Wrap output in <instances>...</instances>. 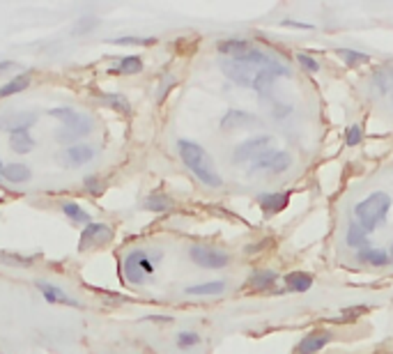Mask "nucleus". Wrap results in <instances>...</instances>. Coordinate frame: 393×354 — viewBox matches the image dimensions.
I'll use <instances>...</instances> for the list:
<instances>
[{
  "label": "nucleus",
  "instance_id": "1",
  "mask_svg": "<svg viewBox=\"0 0 393 354\" xmlns=\"http://www.w3.org/2000/svg\"><path fill=\"white\" fill-rule=\"evenodd\" d=\"M177 149H179L182 161L186 163V168H189L191 173L203 182V185L212 187V189H219L221 185H223V182H221V175L216 173V168H214L212 156L207 154L205 147H200L198 143H193V140L182 138L177 143Z\"/></svg>",
  "mask_w": 393,
  "mask_h": 354
},
{
  "label": "nucleus",
  "instance_id": "2",
  "mask_svg": "<svg viewBox=\"0 0 393 354\" xmlns=\"http://www.w3.org/2000/svg\"><path fill=\"white\" fill-rule=\"evenodd\" d=\"M276 60L272 56L262 51H248L244 58H237V60H223L221 67H223L225 76L237 85H244V87H253V81L258 76V72L262 67L272 65Z\"/></svg>",
  "mask_w": 393,
  "mask_h": 354
},
{
  "label": "nucleus",
  "instance_id": "3",
  "mask_svg": "<svg viewBox=\"0 0 393 354\" xmlns=\"http://www.w3.org/2000/svg\"><path fill=\"white\" fill-rule=\"evenodd\" d=\"M389 209H391V196L384 191H375V194L365 196L361 202H356L354 221L363 233H372L375 228L382 226V221L386 219Z\"/></svg>",
  "mask_w": 393,
  "mask_h": 354
},
{
  "label": "nucleus",
  "instance_id": "4",
  "mask_svg": "<svg viewBox=\"0 0 393 354\" xmlns=\"http://www.w3.org/2000/svg\"><path fill=\"white\" fill-rule=\"evenodd\" d=\"M48 115H51V118H58L62 122V129L58 132L60 143H69V145H72V140L81 138V136H88L92 132V120H90V115L74 111V108H65V106L51 108Z\"/></svg>",
  "mask_w": 393,
  "mask_h": 354
},
{
  "label": "nucleus",
  "instance_id": "5",
  "mask_svg": "<svg viewBox=\"0 0 393 354\" xmlns=\"http://www.w3.org/2000/svg\"><path fill=\"white\" fill-rule=\"evenodd\" d=\"M122 274H124V281H129L134 285L145 283V278L154 274V262H152L148 251H143V249L129 251L122 260Z\"/></svg>",
  "mask_w": 393,
  "mask_h": 354
},
{
  "label": "nucleus",
  "instance_id": "6",
  "mask_svg": "<svg viewBox=\"0 0 393 354\" xmlns=\"http://www.w3.org/2000/svg\"><path fill=\"white\" fill-rule=\"evenodd\" d=\"M292 166V156L283 149H269L260 156L258 161H253V168L251 173L258 175V173H267V175H279L283 170H288Z\"/></svg>",
  "mask_w": 393,
  "mask_h": 354
},
{
  "label": "nucleus",
  "instance_id": "7",
  "mask_svg": "<svg viewBox=\"0 0 393 354\" xmlns=\"http://www.w3.org/2000/svg\"><path fill=\"white\" fill-rule=\"evenodd\" d=\"M272 136H255V138H248L244 143H239L234 147L232 159L237 163H246V161H258L262 154L272 149Z\"/></svg>",
  "mask_w": 393,
  "mask_h": 354
},
{
  "label": "nucleus",
  "instance_id": "8",
  "mask_svg": "<svg viewBox=\"0 0 393 354\" xmlns=\"http://www.w3.org/2000/svg\"><path fill=\"white\" fill-rule=\"evenodd\" d=\"M189 258L191 262H196L198 267H205V269H223L225 264L230 262V256H228L225 251H219L212 247H191Z\"/></svg>",
  "mask_w": 393,
  "mask_h": 354
},
{
  "label": "nucleus",
  "instance_id": "9",
  "mask_svg": "<svg viewBox=\"0 0 393 354\" xmlns=\"http://www.w3.org/2000/svg\"><path fill=\"white\" fill-rule=\"evenodd\" d=\"M110 237H113V230H110L106 223H97L92 221L90 226L83 228L81 233V242H79V249L81 251H88V249H97L101 244H106Z\"/></svg>",
  "mask_w": 393,
  "mask_h": 354
},
{
  "label": "nucleus",
  "instance_id": "10",
  "mask_svg": "<svg viewBox=\"0 0 393 354\" xmlns=\"http://www.w3.org/2000/svg\"><path fill=\"white\" fill-rule=\"evenodd\" d=\"M92 159H94V149L90 145H85V143H81V145H69L58 154L60 166H65V168L85 166V163L92 161Z\"/></svg>",
  "mask_w": 393,
  "mask_h": 354
},
{
  "label": "nucleus",
  "instance_id": "11",
  "mask_svg": "<svg viewBox=\"0 0 393 354\" xmlns=\"http://www.w3.org/2000/svg\"><path fill=\"white\" fill-rule=\"evenodd\" d=\"M288 74H290L288 67H283L281 63H272V65L262 67V70L258 72V76H255V81H253V87L260 94H269L274 81H279L281 76H288Z\"/></svg>",
  "mask_w": 393,
  "mask_h": 354
},
{
  "label": "nucleus",
  "instance_id": "12",
  "mask_svg": "<svg viewBox=\"0 0 393 354\" xmlns=\"http://www.w3.org/2000/svg\"><path fill=\"white\" fill-rule=\"evenodd\" d=\"M34 122H37V115L34 113H10V115H3V118H0V129L12 136V134L28 132Z\"/></svg>",
  "mask_w": 393,
  "mask_h": 354
},
{
  "label": "nucleus",
  "instance_id": "13",
  "mask_svg": "<svg viewBox=\"0 0 393 354\" xmlns=\"http://www.w3.org/2000/svg\"><path fill=\"white\" fill-rule=\"evenodd\" d=\"M39 288V292L44 295V299L48 304H62V306H74V309H79V299H74L72 295H67L65 290L58 288V285L53 283H46V281H37L34 283Z\"/></svg>",
  "mask_w": 393,
  "mask_h": 354
},
{
  "label": "nucleus",
  "instance_id": "14",
  "mask_svg": "<svg viewBox=\"0 0 393 354\" xmlns=\"http://www.w3.org/2000/svg\"><path fill=\"white\" fill-rule=\"evenodd\" d=\"M329 340H331V331H327V329L310 331L308 336H303L301 343L296 345V352L299 354H317L329 345Z\"/></svg>",
  "mask_w": 393,
  "mask_h": 354
},
{
  "label": "nucleus",
  "instance_id": "15",
  "mask_svg": "<svg viewBox=\"0 0 393 354\" xmlns=\"http://www.w3.org/2000/svg\"><path fill=\"white\" fill-rule=\"evenodd\" d=\"M219 53L228 56V60H237V58H244L248 51H253V44L248 39H239V37H232V39H223V42L216 44Z\"/></svg>",
  "mask_w": 393,
  "mask_h": 354
},
{
  "label": "nucleus",
  "instance_id": "16",
  "mask_svg": "<svg viewBox=\"0 0 393 354\" xmlns=\"http://www.w3.org/2000/svg\"><path fill=\"white\" fill-rule=\"evenodd\" d=\"M255 122V115L246 113V111H237V108H230L223 118H221V129L228 132V129H241L246 125H253Z\"/></svg>",
  "mask_w": 393,
  "mask_h": 354
},
{
  "label": "nucleus",
  "instance_id": "17",
  "mask_svg": "<svg viewBox=\"0 0 393 354\" xmlns=\"http://www.w3.org/2000/svg\"><path fill=\"white\" fill-rule=\"evenodd\" d=\"M288 202H290V194H267V196H260V207H262V212H265L267 216L283 212V209L288 207Z\"/></svg>",
  "mask_w": 393,
  "mask_h": 354
},
{
  "label": "nucleus",
  "instance_id": "18",
  "mask_svg": "<svg viewBox=\"0 0 393 354\" xmlns=\"http://www.w3.org/2000/svg\"><path fill=\"white\" fill-rule=\"evenodd\" d=\"M0 175H3L7 182H12V185H23V182H28L32 177L30 168H28L26 163H10V166L3 168Z\"/></svg>",
  "mask_w": 393,
  "mask_h": 354
},
{
  "label": "nucleus",
  "instance_id": "19",
  "mask_svg": "<svg viewBox=\"0 0 393 354\" xmlns=\"http://www.w3.org/2000/svg\"><path fill=\"white\" fill-rule=\"evenodd\" d=\"M143 70V60L138 56H124L122 60H117L115 67H110L108 74H127V76H131V74H141Z\"/></svg>",
  "mask_w": 393,
  "mask_h": 354
},
{
  "label": "nucleus",
  "instance_id": "20",
  "mask_svg": "<svg viewBox=\"0 0 393 354\" xmlns=\"http://www.w3.org/2000/svg\"><path fill=\"white\" fill-rule=\"evenodd\" d=\"M279 281V274L276 271H253L251 278H248V288L251 290H267Z\"/></svg>",
  "mask_w": 393,
  "mask_h": 354
},
{
  "label": "nucleus",
  "instance_id": "21",
  "mask_svg": "<svg viewBox=\"0 0 393 354\" xmlns=\"http://www.w3.org/2000/svg\"><path fill=\"white\" fill-rule=\"evenodd\" d=\"M28 85H30V74H17L10 83H5L3 87H0V99H7L17 92H23Z\"/></svg>",
  "mask_w": 393,
  "mask_h": 354
},
{
  "label": "nucleus",
  "instance_id": "22",
  "mask_svg": "<svg viewBox=\"0 0 393 354\" xmlns=\"http://www.w3.org/2000/svg\"><path fill=\"white\" fill-rule=\"evenodd\" d=\"M345 244H347L350 249H356V253H359V251H363L365 247H368V240H365V233L356 226V221H352L350 226H347V235H345Z\"/></svg>",
  "mask_w": 393,
  "mask_h": 354
},
{
  "label": "nucleus",
  "instance_id": "23",
  "mask_svg": "<svg viewBox=\"0 0 393 354\" xmlns=\"http://www.w3.org/2000/svg\"><path fill=\"white\" fill-rule=\"evenodd\" d=\"M356 258L365 264H370V267H386V264L391 262L389 253H384V251H372V249H363L359 251Z\"/></svg>",
  "mask_w": 393,
  "mask_h": 354
},
{
  "label": "nucleus",
  "instance_id": "24",
  "mask_svg": "<svg viewBox=\"0 0 393 354\" xmlns=\"http://www.w3.org/2000/svg\"><path fill=\"white\" fill-rule=\"evenodd\" d=\"M223 290H225L223 281H210V283H200V285H191V288H186V295L210 297V295H221Z\"/></svg>",
  "mask_w": 393,
  "mask_h": 354
},
{
  "label": "nucleus",
  "instance_id": "25",
  "mask_svg": "<svg viewBox=\"0 0 393 354\" xmlns=\"http://www.w3.org/2000/svg\"><path fill=\"white\" fill-rule=\"evenodd\" d=\"M285 285H288V290H292V292H306V290H310V285H313V276L301 274V271H292V274L285 276Z\"/></svg>",
  "mask_w": 393,
  "mask_h": 354
},
{
  "label": "nucleus",
  "instance_id": "26",
  "mask_svg": "<svg viewBox=\"0 0 393 354\" xmlns=\"http://www.w3.org/2000/svg\"><path fill=\"white\" fill-rule=\"evenodd\" d=\"M62 212H65L69 219L76 221V223H83V226H90L92 223V219H90V214L83 209L79 202H72V200H65L62 202Z\"/></svg>",
  "mask_w": 393,
  "mask_h": 354
},
{
  "label": "nucleus",
  "instance_id": "27",
  "mask_svg": "<svg viewBox=\"0 0 393 354\" xmlns=\"http://www.w3.org/2000/svg\"><path fill=\"white\" fill-rule=\"evenodd\" d=\"M10 147L14 149V152H19V154H28V152H32L34 140H32V136L28 134V132L12 134L10 136Z\"/></svg>",
  "mask_w": 393,
  "mask_h": 354
},
{
  "label": "nucleus",
  "instance_id": "28",
  "mask_svg": "<svg viewBox=\"0 0 393 354\" xmlns=\"http://www.w3.org/2000/svg\"><path fill=\"white\" fill-rule=\"evenodd\" d=\"M143 207L150 209V212H168V209L172 207V198H168V196H163V194L148 196L143 202Z\"/></svg>",
  "mask_w": 393,
  "mask_h": 354
},
{
  "label": "nucleus",
  "instance_id": "29",
  "mask_svg": "<svg viewBox=\"0 0 393 354\" xmlns=\"http://www.w3.org/2000/svg\"><path fill=\"white\" fill-rule=\"evenodd\" d=\"M336 56L343 60V63H347L350 67H359V65H365L370 60V56H365L361 51H354V49H338Z\"/></svg>",
  "mask_w": 393,
  "mask_h": 354
},
{
  "label": "nucleus",
  "instance_id": "30",
  "mask_svg": "<svg viewBox=\"0 0 393 354\" xmlns=\"http://www.w3.org/2000/svg\"><path fill=\"white\" fill-rule=\"evenodd\" d=\"M103 101H106L113 111H120V113L131 111V104L127 101V97H122V94H103Z\"/></svg>",
  "mask_w": 393,
  "mask_h": 354
},
{
  "label": "nucleus",
  "instance_id": "31",
  "mask_svg": "<svg viewBox=\"0 0 393 354\" xmlns=\"http://www.w3.org/2000/svg\"><path fill=\"white\" fill-rule=\"evenodd\" d=\"M97 25H99V19H94V17H83L76 21V25L72 28V35H85V32L90 30H94Z\"/></svg>",
  "mask_w": 393,
  "mask_h": 354
},
{
  "label": "nucleus",
  "instance_id": "32",
  "mask_svg": "<svg viewBox=\"0 0 393 354\" xmlns=\"http://www.w3.org/2000/svg\"><path fill=\"white\" fill-rule=\"evenodd\" d=\"M113 44H117V46H148V44H157V37H117V39H113Z\"/></svg>",
  "mask_w": 393,
  "mask_h": 354
},
{
  "label": "nucleus",
  "instance_id": "33",
  "mask_svg": "<svg viewBox=\"0 0 393 354\" xmlns=\"http://www.w3.org/2000/svg\"><path fill=\"white\" fill-rule=\"evenodd\" d=\"M200 343V336L196 331H179L177 333V347L179 350H189V347L198 345Z\"/></svg>",
  "mask_w": 393,
  "mask_h": 354
},
{
  "label": "nucleus",
  "instance_id": "34",
  "mask_svg": "<svg viewBox=\"0 0 393 354\" xmlns=\"http://www.w3.org/2000/svg\"><path fill=\"white\" fill-rule=\"evenodd\" d=\"M363 138V129L359 127V125H352L347 127V132H345V143H347L350 147H356L359 143H361Z\"/></svg>",
  "mask_w": 393,
  "mask_h": 354
},
{
  "label": "nucleus",
  "instance_id": "35",
  "mask_svg": "<svg viewBox=\"0 0 393 354\" xmlns=\"http://www.w3.org/2000/svg\"><path fill=\"white\" fill-rule=\"evenodd\" d=\"M296 63H299L303 70L310 72V74H315V72H320V63H317L315 58H310L308 53H296Z\"/></svg>",
  "mask_w": 393,
  "mask_h": 354
},
{
  "label": "nucleus",
  "instance_id": "36",
  "mask_svg": "<svg viewBox=\"0 0 393 354\" xmlns=\"http://www.w3.org/2000/svg\"><path fill=\"white\" fill-rule=\"evenodd\" d=\"M0 260H5V262H14V264H30L34 258L32 256H10V253H0Z\"/></svg>",
  "mask_w": 393,
  "mask_h": 354
},
{
  "label": "nucleus",
  "instance_id": "37",
  "mask_svg": "<svg viewBox=\"0 0 393 354\" xmlns=\"http://www.w3.org/2000/svg\"><path fill=\"white\" fill-rule=\"evenodd\" d=\"M283 28H296V30H313L310 23H301V21H283Z\"/></svg>",
  "mask_w": 393,
  "mask_h": 354
},
{
  "label": "nucleus",
  "instance_id": "38",
  "mask_svg": "<svg viewBox=\"0 0 393 354\" xmlns=\"http://www.w3.org/2000/svg\"><path fill=\"white\" fill-rule=\"evenodd\" d=\"M172 85H175V79H172V76H165V83L159 87V101H161L165 94H168V90H170Z\"/></svg>",
  "mask_w": 393,
  "mask_h": 354
},
{
  "label": "nucleus",
  "instance_id": "39",
  "mask_svg": "<svg viewBox=\"0 0 393 354\" xmlns=\"http://www.w3.org/2000/svg\"><path fill=\"white\" fill-rule=\"evenodd\" d=\"M345 315L341 320H352V317H359V315H363L365 313V306H359V309H347V311H343Z\"/></svg>",
  "mask_w": 393,
  "mask_h": 354
},
{
  "label": "nucleus",
  "instance_id": "40",
  "mask_svg": "<svg viewBox=\"0 0 393 354\" xmlns=\"http://www.w3.org/2000/svg\"><path fill=\"white\" fill-rule=\"evenodd\" d=\"M85 187H88V191L99 194L101 191V189H99V177H85Z\"/></svg>",
  "mask_w": 393,
  "mask_h": 354
},
{
  "label": "nucleus",
  "instance_id": "41",
  "mask_svg": "<svg viewBox=\"0 0 393 354\" xmlns=\"http://www.w3.org/2000/svg\"><path fill=\"white\" fill-rule=\"evenodd\" d=\"M10 70H19V65L12 63V60H3V63H0V74H5V72H10Z\"/></svg>",
  "mask_w": 393,
  "mask_h": 354
},
{
  "label": "nucleus",
  "instance_id": "42",
  "mask_svg": "<svg viewBox=\"0 0 393 354\" xmlns=\"http://www.w3.org/2000/svg\"><path fill=\"white\" fill-rule=\"evenodd\" d=\"M389 258H391V262H393V244H391V249H389Z\"/></svg>",
  "mask_w": 393,
  "mask_h": 354
},
{
  "label": "nucleus",
  "instance_id": "43",
  "mask_svg": "<svg viewBox=\"0 0 393 354\" xmlns=\"http://www.w3.org/2000/svg\"><path fill=\"white\" fill-rule=\"evenodd\" d=\"M3 168H5V166H3V161H0V173H3Z\"/></svg>",
  "mask_w": 393,
  "mask_h": 354
},
{
  "label": "nucleus",
  "instance_id": "44",
  "mask_svg": "<svg viewBox=\"0 0 393 354\" xmlns=\"http://www.w3.org/2000/svg\"><path fill=\"white\" fill-rule=\"evenodd\" d=\"M391 81H393V74H391Z\"/></svg>",
  "mask_w": 393,
  "mask_h": 354
}]
</instances>
